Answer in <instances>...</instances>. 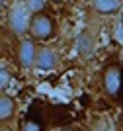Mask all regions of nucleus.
<instances>
[{"mask_svg":"<svg viewBox=\"0 0 123 131\" xmlns=\"http://www.w3.org/2000/svg\"><path fill=\"white\" fill-rule=\"evenodd\" d=\"M57 33V22L49 14H31L29 16V24H27V35L33 41H49Z\"/></svg>","mask_w":123,"mask_h":131,"instance_id":"f257e3e1","label":"nucleus"},{"mask_svg":"<svg viewBox=\"0 0 123 131\" xmlns=\"http://www.w3.org/2000/svg\"><path fill=\"white\" fill-rule=\"evenodd\" d=\"M61 53L51 45H37L35 49V61H33V69L41 72H53L61 69Z\"/></svg>","mask_w":123,"mask_h":131,"instance_id":"f03ea898","label":"nucleus"},{"mask_svg":"<svg viewBox=\"0 0 123 131\" xmlns=\"http://www.w3.org/2000/svg\"><path fill=\"white\" fill-rule=\"evenodd\" d=\"M35 49H37V43H35L31 37L20 39V43H18V47H16V61H18V67H20V69H24V71H31L33 69Z\"/></svg>","mask_w":123,"mask_h":131,"instance_id":"7ed1b4c3","label":"nucleus"},{"mask_svg":"<svg viewBox=\"0 0 123 131\" xmlns=\"http://www.w3.org/2000/svg\"><path fill=\"white\" fill-rule=\"evenodd\" d=\"M29 12L24 8V4H16L12 6L10 12H8V27L16 35H26L27 33V24H29Z\"/></svg>","mask_w":123,"mask_h":131,"instance_id":"20e7f679","label":"nucleus"},{"mask_svg":"<svg viewBox=\"0 0 123 131\" xmlns=\"http://www.w3.org/2000/svg\"><path fill=\"white\" fill-rule=\"evenodd\" d=\"M74 49L78 53V57L82 59H90L92 55L96 53V35L90 29H82L76 33L74 37Z\"/></svg>","mask_w":123,"mask_h":131,"instance_id":"39448f33","label":"nucleus"},{"mask_svg":"<svg viewBox=\"0 0 123 131\" xmlns=\"http://www.w3.org/2000/svg\"><path fill=\"white\" fill-rule=\"evenodd\" d=\"M102 84H104L106 94L117 96L119 90H121V69L115 67V65L107 67L106 72H104V77H102Z\"/></svg>","mask_w":123,"mask_h":131,"instance_id":"423d86ee","label":"nucleus"},{"mask_svg":"<svg viewBox=\"0 0 123 131\" xmlns=\"http://www.w3.org/2000/svg\"><path fill=\"white\" fill-rule=\"evenodd\" d=\"M90 6L100 16H111L123 8V0H90Z\"/></svg>","mask_w":123,"mask_h":131,"instance_id":"0eeeda50","label":"nucleus"},{"mask_svg":"<svg viewBox=\"0 0 123 131\" xmlns=\"http://www.w3.org/2000/svg\"><path fill=\"white\" fill-rule=\"evenodd\" d=\"M14 114H16V100L10 94L0 92V123L12 119Z\"/></svg>","mask_w":123,"mask_h":131,"instance_id":"6e6552de","label":"nucleus"},{"mask_svg":"<svg viewBox=\"0 0 123 131\" xmlns=\"http://www.w3.org/2000/svg\"><path fill=\"white\" fill-rule=\"evenodd\" d=\"M21 4H24V8H26L29 14H37V12H43V10H45L47 0H24Z\"/></svg>","mask_w":123,"mask_h":131,"instance_id":"1a4fd4ad","label":"nucleus"},{"mask_svg":"<svg viewBox=\"0 0 123 131\" xmlns=\"http://www.w3.org/2000/svg\"><path fill=\"white\" fill-rule=\"evenodd\" d=\"M12 84V71L8 67L0 65V92H6Z\"/></svg>","mask_w":123,"mask_h":131,"instance_id":"9d476101","label":"nucleus"},{"mask_svg":"<svg viewBox=\"0 0 123 131\" xmlns=\"http://www.w3.org/2000/svg\"><path fill=\"white\" fill-rule=\"evenodd\" d=\"M20 131H41V127L35 123V121H21V125H20Z\"/></svg>","mask_w":123,"mask_h":131,"instance_id":"9b49d317","label":"nucleus"},{"mask_svg":"<svg viewBox=\"0 0 123 131\" xmlns=\"http://www.w3.org/2000/svg\"><path fill=\"white\" fill-rule=\"evenodd\" d=\"M4 53H6V41H4V37L0 35V59L4 57Z\"/></svg>","mask_w":123,"mask_h":131,"instance_id":"f8f14e48","label":"nucleus"},{"mask_svg":"<svg viewBox=\"0 0 123 131\" xmlns=\"http://www.w3.org/2000/svg\"><path fill=\"white\" fill-rule=\"evenodd\" d=\"M4 2H6V0H0V6H2V4H4Z\"/></svg>","mask_w":123,"mask_h":131,"instance_id":"ddd939ff","label":"nucleus"}]
</instances>
